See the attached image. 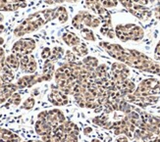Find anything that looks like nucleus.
<instances>
[{
  "instance_id": "21",
  "label": "nucleus",
  "mask_w": 160,
  "mask_h": 142,
  "mask_svg": "<svg viewBox=\"0 0 160 142\" xmlns=\"http://www.w3.org/2000/svg\"><path fill=\"white\" fill-rule=\"evenodd\" d=\"M0 77L6 83H11L14 80V77H15L14 71L6 65V62L4 65L0 66Z\"/></svg>"
},
{
  "instance_id": "23",
  "label": "nucleus",
  "mask_w": 160,
  "mask_h": 142,
  "mask_svg": "<svg viewBox=\"0 0 160 142\" xmlns=\"http://www.w3.org/2000/svg\"><path fill=\"white\" fill-rule=\"evenodd\" d=\"M82 62L83 65H85L86 67H88V69H90V70H95L97 67L100 65L99 60L97 58H95V57H93V56H86Z\"/></svg>"
},
{
  "instance_id": "18",
  "label": "nucleus",
  "mask_w": 160,
  "mask_h": 142,
  "mask_svg": "<svg viewBox=\"0 0 160 142\" xmlns=\"http://www.w3.org/2000/svg\"><path fill=\"white\" fill-rule=\"evenodd\" d=\"M34 131L38 134L39 136H44L47 134H50L53 132V129L50 125H48L46 122L42 120H37L34 123Z\"/></svg>"
},
{
  "instance_id": "20",
  "label": "nucleus",
  "mask_w": 160,
  "mask_h": 142,
  "mask_svg": "<svg viewBox=\"0 0 160 142\" xmlns=\"http://www.w3.org/2000/svg\"><path fill=\"white\" fill-rule=\"evenodd\" d=\"M92 123L95 125H98L100 127H103V129H107V130H111L112 129V124L113 122H111L108 118V115L105 113H102L101 115L96 116L92 119Z\"/></svg>"
},
{
  "instance_id": "28",
  "label": "nucleus",
  "mask_w": 160,
  "mask_h": 142,
  "mask_svg": "<svg viewBox=\"0 0 160 142\" xmlns=\"http://www.w3.org/2000/svg\"><path fill=\"white\" fill-rule=\"evenodd\" d=\"M72 25H73V27L76 28V30H79V31L82 30V28L85 27V26H83V24H82V17L81 11L78 14H76V16L73 18Z\"/></svg>"
},
{
  "instance_id": "2",
  "label": "nucleus",
  "mask_w": 160,
  "mask_h": 142,
  "mask_svg": "<svg viewBox=\"0 0 160 142\" xmlns=\"http://www.w3.org/2000/svg\"><path fill=\"white\" fill-rule=\"evenodd\" d=\"M56 18L57 7L52 9H45L34 12L16 27V28L14 30V35L17 37H22L28 33L34 32Z\"/></svg>"
},
{
  "instance_id": "34",
  "label": "nucleus",
  "mask_w": 160,
  "mask_h": 142,
  "mask_svg": "<svg viewBox=\"0 0 160 142\" xmlns=\"http://www.w3.org/2000/svg\"><path fill=\"white\" fill-rule=\"evenodd\" d=\"M64 58H65V60H66L67 63H71V62L77 61V56H76V55L74 54V52L71 51V50H68V51L65 52Z\"/></svg>"
},
{
  "instance_id": "24",
  "label": "nucleus",
  "mask_w": 160,
  "mask_h": 142,
  "mask_svg": "<svg viewBox=\"0 0 160 142\" xmlns=\"http://www.w3.org/2000/svg\"><path fill=\"white\" fill-rule=\"evenodd\" d=\"M72 51L74 52V54L77 57H86L88 54V46L85 43H83V42H81L79 45L73 47Z\"/></svg>"
},
{
  "instance_id": "14",
  "label": "nucleus",
  "mask_w": 160,
  "mask_h": 142,
  "mask_svg": "<svg viewBox=\"0 0 160 142\" xmlns=\"http://www.w3.org/2000/svg\"><path fill=\"white\" fill-rule=\"evenodd\" d=\"M26 0H0V11L11 12L27 7Z\"/></svg>"
},
{
  "instance_id": "11",
  "label": "nucleus",
  "mask_w": 160,
  "mask_h": 142,
  "mask_svg": "<svg viewBox=\"0 0 160 142\" xmlns=\"http://www.w3.org/2000/svg\"><path fill=\"white\" fill-rule=\"evenodd\" d=\"M40 82H44L41 74H32V75H26L22 77H20L17 81L16 84L19 87V89H24V88L32 87L33 85Z\"/></svg>"
},
{
  "instance_id": "40",
  "label": "nucleus",
  "mask_w": 160,
  "mask_h": 142,
  "mask_svg": "<svg viewBox=\"0 0 160 142\" xmlns=\"http://www.w3.org/2000/svg\"><path fill=\"white\" fill-rule=\"evenodd\" d=\"M115 142H129V138L122 134V135H118V137L115 139Z\"/></svg>"
},
{
  "instance_id": "51",
  "label": "nucleus",
  "mask_w": 160,
  "mask_h": 142,
  "mask_svg": "<svg viewBox=\"0 0 160 142\" xmlns=\"http://www.w3.org/2000/svg\"><path fill=\"white\" fill-rule=\"evenodd\" d=\"M147 142H148V141H147Z\"/></svg>"
},
{
  "instance_id": "4",
  "label": "nucleus",
  "mask_w": 160,
  "mask_h": 142,
  "mask_svg": "<svg viewBox=\"0 0 160 142\" xmlns=\"http://www.w3.org/2000/svg\"><path fill=\"white\" fill-rule=\"evenodd\" d=\"M133 94L136 96H160V80L145 79L136 87Z\"/></svg>"
},
{
  "instance_id": "15",
  "label": "nucleus",
  "mask_w": 160,
  "mask_h": 142,
  "mask_svg": "<svg viewBox=\"0 0 160 142\" xmlns=\"http://www.w3.org/2000/svg\"><path fill=\"white\" fill-rule=\"evenodd\" d=\"M82 24L85 27H89V28H96L99 27L101 25V20L95 16L92 15V13H89L87 10H82Z\"/></svg>"
},
{
  "instance_id": "50",
  "label": "nucleus",
  "mask_w": 160,
  "mask_h": 142,
  "mask_svg": "<svg viewBox=\"0 0 160 142\" xmlns=\"http://www.w3.org/2000/svg\"><path fill=\"white\" fill-rule=\"evenodd\" d=\"M159 4H160V1H159Z\"/></svg>"
},
{
  "instance_id": "29",
  "label": "nucleus",
  "mask_w": 160,
  "mask_h": 142,
  "mask_svg": "<svg viewBox=\"0 0 160 142\" xmlns=\"http://www.w3.org/2000/svg\"><path fill=\"white\" fill-rule=\"evenodd\" d=\"M34 106H36V99H34L33 97H28L26 100L22 103V108L27 110V111L32 110Z\"/></svg>"
},
{
  "instance_id": "45",
  "label": "nucleus",
  "mask_w": 160,
  "mask_h": 142,
  "mask_svg": "<svg viewBox=\"0 0 160 142\" xmlns=\"http://www.w3.org/2000/svg\"><path fill=\"white\" fill-rule=\"evenodd\" d=\"M148 142H160V137H155V138H152L151 140L148 141Z\"/></svg>"
},
{
  "instance_id": "1",
  "label": "nucleus",
  "mask_w": 160,
  "mask_h": 142,
  "mask_svg": "<svg viewBox=\"0 0 160 142\" xmlns=\"http://www.w3.org/2000/svg\"><path fill=\"white\" fill-rule=\"evenodd\" d=\"M99 45L110 57L118 62H121L130 68H134L142 72L160 76V62L150 58L144 53L107 41L100 42Z\"/></svg>"
},
{
  "instance_id": "36",
  "label": "nucleus",
  "mask_w": 160,
  "mask_h": 142,
  "mask_svg": "<svg viewBox=\"0 0 160 142\" xmlns=\"http://www.w3.org/2000/svg\"><path fill=\"white\" fill-rule=\"evenodd\" d=\"M119 1V3L124 7L125 9H127L128 11L131 9V7L133 6L134 2L132 1V0H118Z\"/></svg>"
},
{
  "instance_id": "38",
  "label": "nucleus",
  "mask_w": 160,
  "mask_h": 142,
  "mask_svg": "<svg viewBox=\"0 0 160 142\" xmlns=\"http://www.w3.org/2000/svg\"><path fill=\"white\" fill-rule=\"evenodd\" d=\"M134 3L138 4V5H142V6H147L148 3L154 2V0H132Z\"/></svg>"
},
{
  "instance_id": "27",
  "label": "nucleus",
  "mask_w": 160,
  "mask_h": 142,
  "mask_svg": "<svg viewBox=\"0 0 160 142\" xmlns=\"http://www.w3.org/2000/svg\"><path fill=\"white\" fill-rule=\"evenodd\" d=\"M57 19L60 24H65L69 20V14L65 7L63 6L57 7Z\"/></svg>"
},
{
  "instance_id": "16",
  "label": "nucleus",
  "mask_w": 160,
  "mask_h": 142,
  "mask_svg": "<svg viewBox=\"0 0 160 142\" xmlns=\"http://www.w3.org/2000/svg\"><path fill=\"white\" fill-rule=\"evenodd\" d=\"M0 142H23V139L15 132L0 126Z\"/></svg>"
},
{
  "instance_id": "42",
  "label": "nucleus",
  "mask_w": 160,
  "mask_h": 142,
  "mask_svg": "<svg viewBox=\"0 0 160 142\" xmlns=\"http://www.w3.org/2000/svg\"><path fill=\"white\" fill-rule=\"evenodd\" d=\"M153 14H154V17L160 21V4L157 7H155V9L153 10Z\"/></svg>"
},
{
  "instance_id": "22",
  "label": "nucleus",
  "mask_w": 160,
  "mask_h": 142,
  "mask_svg": "<svg viewBox=\"0 0 160 142\" xmlns=\"http://www.w3.org/2000/svg\"><path fill=\"white\" fill-rule=\"evenodd\" d=\"M6 65L8 66L10 69H12L14 72H16L20 69V58L15 54H9L8 56H6Z\"/></svg>"
},
{
  "instance_id": "39",
  "label": "nucleus",
  "mask_w": 160,
  "mask_h": 142,
  "mask_svg": "<svg viewBox=\"0 0 160 142\" xmlns=\"http://www.w3.org/2000/svg\"><path fill=\"white\" fill-rule=\"evenodd\" d=\"M6 56H5V50L0 46V66H2L5 64Z\"/></svg>"
},
{
  "instance_id": "9",
  "label": "nucleus",
  "mask_w": 160,
  "mask_h": 142,
  "mask_svg": "<svg viewBox=\"0 0 160 142\" xmlns=\"http://www.w3.org/2000/svg\"><path fill=\"white\" fill-rule=\"evenodd\" d=\"M47 100L55 107H62L69 103V95L59 89L57 85H52L51 90L47 95Z\"/></svg>"
},
{
  "instance_id": "13",
  "label": "nucleus",
  "mask_w": 160,
  "mask_h": 142,
  "mask_svg": "<svg viewBox=\"0 0 160 142\" xmlns=\"http://www.w3.org/2000/svg\"><path fill=\"white\" fill-rule=\"evenodd\" d=\"M129 12L133 16L138 18V20L142 21V22H147V21L149 20L150 17L152 16V11L150 9H148L147 6L138 5L136 3L133 4V6L131 7Z\"/></svg>"
},
{
  "instance_id": "47",
  "label": "nucleus",
  "mask_w": 160,
  "mask_h": 142,
  "mask_svg": "<svg viewBox=\"0 0 160 142\" xmlns=\"http://www.w3.org/2000/svg\"><path fill=\"white\" fill-rule=\"evenodd\" d=\"M4 42H5L4 38H3V37H0V46H1L2 44H4Z\"/></svg>"
},
{
  "instance_id": "37",
  "label": "nucleus",
  "mask_w": 160,
  "mask_h": 142,
  "mask_svg": "<svg viewBox=\"0 0 160 142\" xmlns=\"http://www.w3.org/2000/svg\"><path fill=\"white\" fill-rule=\"evenodd\" d=\"M154 59L160 62V40L158 41V43L156 44L154 49Z\"/></svg>"
},
{
  "instance_id": "26",
  "label": "nucleus",
  "mask_w": 160,
  "mask_h": 142,
  "mask_svg": "<svg viewBox=\"0 0 160 142\" xmlns=\"http://www.w3.org/2000/svg\"><path fill=\"white\" fill-rule=\"evenodd\" d=\"M65 56V50L62 47L56 46L51 49V56H50V60L51 61H57L62 59Z\"/></svg>"
},
{
  "instance_id": "31",
  "label": "nucleus",
  "mask_w": 160,
  "mask_h": 142,
  "mask_svg": "<svg viewBox=\"0 0 160 142\" xmlns=\"http://www.w3.org/2000/svg\"><path fill=\"white\" fill-rule=\"evenodd\" d=\"M40 137H41L40 140H42L43 142H61L60 138L53 132L44 136H40Z\"/></svg>"
},
{
  "instance_id": "32",
  "label": "nucleus",
  "mask_w": 160,
  "mask_h": 142,
  "mask_svg": "<svg viewBox=\"0 0 160 142\" xmlns=\"http://www.w3.org/2000/svg\"><path fill=\"white\" fill-rule=\"evenodd\" d=\"M101 5L104 7V8H115V7L118 6V3L119 1L118 0H100Z\"/></svg>"
},
{
  "instance_id": "49",
  "label": "nucleus",
  "mask_w": 160,
  "mask_h": 142,
  "mask_svg": "<svg viewBox=\"0 0 160 142\" xmlns=\"http://www.w3.org/2000/svg\"><path fill=\"white\" fill-rule=\"evenodd\" d=\"M66 1H68V2H78L79 0H66Z\"/></svg>"
},
{
  "instance_id": "7",
  "label": "nucleus",
  "mask_w": 160,
  "mask_h": 142,
  "mask_svg": "<svg viewBox=\"0 0 160 142\" xmlns=\"http://www.w3.org/2000/svg\"><path fill=\"white\" fill-rule=\"evenodd\" d=\"M111 130H113L115 135H122V134H124V135H126L128 138L133 139L134 133L137 130V126L132 124L126 117H124L122 120L113 122L112 129Z\"/></svg>"
},
{
  "instance_id": "3",
  "label": "nucleus",
  "mask_w": 160,
  "mask_h": 142,
  "mask_svg": "<svg viewBox=\"0 0 160 142\" xmlns=\"http://www.w3.org/2000/svg\"><path fill=\"white\" fill-rule=\"evenodd\" d=\"M116 37L123 41H140L144 37L143 28L137 24H119L115 27Z\"/></svg>"
},
{
  "instance_id": "48",
  "label": "nucleus",
  "mask_w": 160,
  "mask_h": 142,
  "mask_svg": "<svg viewBox=\"0 0 160 142\" xmlns=\"http://www.w3.org/2000/svg\"><path fill=\"white\" fill-rule=\"evenodd\" d=\"M3 21H4V16H3V14L0 13V23L3 22Z\"/></svg>"
},
{
  "instance_id": "44",
  "label": "nucleus",
  "mask_w": 160,
  "mask_h": 142,
  "mask_svg": "<svg viewBox=\"0 0 160 142\" xmlns=\"http://www.w3.org/2000/svg\"><path fill=\"white\" fill-rule=\"evenodd\" d=\"M5 31V26L2 25V24H0V34L3 33V32Z\"/></svg>"
},
{
  "instance_id": "30",
  "label": "nucleus",
  "mask_w": 160,
  "mask_h": 142,
  "mask_svg": "<svg viewBox=\"0 0 160 142\" xmlns=\"http://www.w3.org/2000/svg\"><path fill=\"white\" fill-rule=\"evenodd\" d=\"M22 102V96L18 92H15L11 95V97L8 99V103L13 106H19Z\"/></svg>"
},
{
  "instance_id": "35",
  "label": "nucleus",
  "mask_w": 160,
  "mask_h": 142,
  "mask_svg": "<svg viewBox=\"0 0 160 142\" xmlns=\"http://www.w3.org/2000/svg\"><path fill=\"white\" fill-rule=\"evenodd\" d=\"M41 58L43 60H48L50 59V56H51V49L49 47H45L42 49V51H41Z\"/></svg>"
},
{
  "instance_id": "12",
  "label": "nucleus",
  "mask_w": 160,
  "mask_h": 142,
  "mask_svg": "<svg viewBox=\"0 0 160 142\" xmlns=\"http://www.w3.org/2000/svg\"><path fill=\"white\" fill-rule=\"evenodd\" d=\"M19 87L15 83H6L0 77V104H3L11 97L13 93L17 92Z\"/></svg>"
},
{
  "instance_id": "5",
  "label": "nucleus",
  "mask_w": 160,
  "mask_h": 142,
  "mask_svg": "<svg viewBox=\"0 0 160 142\" xmlns=\"http://www.w3.org/2000/svg\"><path fill=\"white\" fill-rule=\"evenodd\" d=\"M38 120H44V122H46L48 125L52 126L53 130L60 126L61 125H63L67 120L64 113L57 108L41 111L40 113H38Z\"/></svg>"
},
{
  "instance_id": "6",
  "label": "nucleus",
  "mask_w": 160,
  "mask_h": 142,
  "mask_svg": "<svg viewBox=\"0 0 160 142\" xmlns=\"http://www.w3.org/2000/svg\"><path fill=\"white\" fill-rule=\"evenodd\" d=\"M37 47V42L32 38H21L12 46V53L19 58L25 55H30Z\"/></svg>"
},
{
  "instance_id": "8",
  "label": "nucleus",
  "mask_w": 160,
  "mask_h": 142,
  "mask_svg": "<svg viewBox=\"0 0 160 142\" xmlns=\"http://www.w3.org/2000/svg\"><path fill=\"white\" fill-rule=\"evenodd\" d=\"M130 76H131L130 67L125 65V64L117 61L111 65L110 79L114 82H121L126 80H129Z\"/></svg>"
},
{
  "instance_id": "41",
  "label": "nucleus",
  "mask_w": 160,
  "mask_h": 142,
  "mask_svg": "<svg viewBox=\"0 0 160 142\" xmlns=\"http://www.w3.org/2000/svg\"><path fill=\"white\" fill-rule=\"evenodd\" d=\"M45 1V3H47V4H50V5H52V4H60V3H64L66 0H44Z\"/></svg>"
},
{
  "instance_id": "10",
  "label": "nucleus",
  "mask_w": 160,
  "mask_h": 142,
  "mask_svg": "<svg viewBox=\"0 0 160 142\" xmlns=\"http://www.w3.org/2000/svg\"><path fill=\"white\" fill-rule=\"evenodd\" d=\"M20 70L27 75L36 74L38 70V62L33 55H25L20 58Z\"/></svg>"
},
{
  "instance_id": "46",
  "label": "nucleus",
  "mask_w": 160,
  "mask_h": 142,
  "mask_svg": "<svg viewBox=\"0 0 160 142\" xmlns=\"http://www.w3.org/2000/svg\"><path fill=\"white\" fill-rule=\"evenodd\" d=\"M90 142H101V140H99L98 138H92Z\"/></svg>"
},
{
  "instance_id": "17",
  "label": "nucleus",
  "mask_w": 160,
  "mask_h": 142,
  "mask_svg": "<svg viewBox=\"0 0 160 142\" xmlns=\"http://www.w3.org/2000/svg\"><path fill=\"white\" fill-rule=\"evenodd\" d=\"M55 71L56 70H55L53 61H51L50 59L45 60V62L43 64V68H42V73H41V76L43 77V81H50L54 77Z\"/></svg>"
},
{
  "instance_id": "25",
  "label": "nucleus",
  "mask_w": 160,
  "mask_h": 142,
  "mask_svg": "<svg viewBox=\"0 0 160 142\" xmlns=\"http://www.w3.org/2000/svg\"><path fill=\"white\" fill-rule=\"evenodd\" d=\"M80 32H81L82 37L85 39V40L92 41V42L96 41V35L92 31V28H89V27H83L82 30H81Z\"/></svg>"
},
{
  "instance_id": "33",
  "label": "nucleus",
  "mask_w": 160,
  "mask_h": 142,
  "mask_svg": "<svg viewBox=\"0 0 160 142\" xmlns=\"http://www.w3.org/2000/svg\"><path fill=\"white\" fill-rule=\"evenodd\" d=\"M85 3H86V6L88 7V9H90L92 11H95L96 7L100 5V0H85Z\"/></svg>"
},
{
  "instance_id": "43",
  "label": "nucleus",
  "mask_w": 160,
  "mask_h": 142,
  "mask_svg": "<svg viewBox=\"0 0 160 142\" xmlns=\"http://www.w3.org/2000/svg\"><path fill=\"white\" fill-rule=\"evenodd\" d=\"M82 131H83V134H85V135H89V134L92 132V126H86Z\"/></svg>"
},
{
  "instance_id": "19",
  "label": "nucleus",
  "mask_w": 160,
  "mask_h": 142,
  "mask_svg": "<svg viewBox=\"0 0 160 142\" xmlns=\"http://www.w3.org/2000/svg\"><path fill=\"white\" fill-rule=\"evenodd\" d=\"M62 40L64 41V43L66 45H68L71 48L79 45L82 42L81 38L78 37V35L72 32H65L63 34H62Z\"/></svg>"
}]
</instances>
